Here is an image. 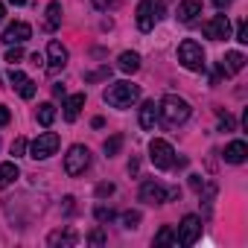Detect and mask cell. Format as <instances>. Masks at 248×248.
Masks as SVG:
<instances>
[{
  "mask_svg": "<svg viewBox=\"0 0 248 248\" xmlns=\"http://www.w3.org/2000/svg\"><path fill=\"white\" fill-rule=\"evenodd\" d=\"M172 199H178L175 187L167 190L161 181H152V178L140 184V202H146V204H164V202H172Z\"/></svg>",
  "mask_w": 248,
  "mask_h": 248,
  "instance_id": "obj_3",
  "label": "cell"
},
{
  "mask_svg": "<svg viewBox=\"0 0 248 248\" xmlns=\"http://www.w3.org/2000/svg\"><path fill=\"white\" fill-rule=\"evenodd\" d=\"M21 178V170L15 161H6V164H0V187H9Z\"/></svg>",
  "mask_w": 248,
  "mask_h": 248,
  "instance_id": "obj_19",
  "label": "cell"
},
{
  "mask_svg": "<svg viewBox=\"0 0 248 248\" xmlns=\"http://www.w3.org/2000/svg\"><path fill=\"white\" fill-rule=\"evenodd\" d=\"M236 41L239 44H248V27H245V21L236 24Z\"/></svg>",
  "mask_w": 248,
  "mask_h": 248,
  "instance_id": "obj_30",
  "label": "cell"
},
{
  "mask_svg": "<svg viewBox=\"0 0 248 248\" xmlns=\"http://www.w3.org/2000/svg\"><path fill=\"white\" fill-rule=\"evenodd\" d=\"M59 27H62V3L53 0L47 6V30H59Z\"/></svg>",
  "mask_w": 248,
  "mask_h": 248,
  "instance_id": "obj_21",
  "label": "cell"
},
{
  "mask_svg": "<svg viewBox=\"0 0 248 248\" xmlns=\"http://www.w3.org/2000/svg\"><path fill=\"white\" fill-rule=\"evenodd\" d=\"M18 93H21L24 99H32V96H35V82H32L30 76H27V79H24V85L18 88Z\"/></svg>",
  "mask_w": 248,
  "mask_h": 248,
  "instance_id": "obj_25",
  "label": "cell"
},
{
  "mask_svg": "<svg viewBox=\"0 0 248 248\" xmlns=\"http://www.w3.org/2000/svg\"><path fill=\"white\" fill-rule=\"evenodd\" d=\"M120 146H123V135H111V138L105 140V146H102V149H105V155L111 158V155H117V152H120Z\"/></svg>",
  "mask_w": 248,
  "mask_h": 248,
  "instance_id": "obj_24",
  "label": "cell"
},
{
  "mask_svg": "<svg viewBox=\"0 0 248 248\" xmlns=\"http://www.w3.org/2000/svg\"><path fill=\"white\" fill-rule=\"evenodd\" d=\"M91 3H93V6H96V9H108V6H111V3H114V0H91Z\"/></svg>",
  "mask_w": 248,
  "mask_h": 248,
  "instance_id": "obj_37",
  "label": "cell"
},
{
  "mask_svg": "<svg viewBox=\"0 0 248 248\" xmlns=\"http://www.w3.org/2000/svg\"><path fill=\"white\" fill-rule=\"evenodd\" d=\"M53 93L56 96H64V85H53Z\"/></svg>",
  "mask_w": 248,
  "mask_h": 248,
  "instance_id": "obj_40",
  "label": "cell"
},
{
  "mask_svg": "<svg viewBox=\"0 0 248 248\" xmlns=\"http://www.w3.org/2000/svg\"><path fill=\"white\" fill-rule=\"evenodd\" d=\"M117 67H120L123 73H135V70L140 67V56H138V53H132V50L120 53V59H117Z\"/></svg>",
  "mask_w": 248,
  "mask_h": 248,
  "instance_id": "obj_20",
  "label": "cell"
},
{
  "mask_svg": "<svg viewBox=\"0 0 248 248\" xmlns=\"http://www.w3.org/2000/svg\"><path fill=\"white\" fill-rule=\"evenodd\" d=\"M190 117V102L175 96V93H167L161 102H158V120H164L167 126H181Z\"/></svg>",
  "mask_w": 248,
  "mask_h": 248,
  "instance_id": "obj_1",
  "label": "cell"
},
{
  "mask_svg": "<svg viewBox=\"0 0 248 248\" xmlns=\"http://www.w3.org/2000/svg\"><path fill=\"white\" fill-rule=\"evenodd\" d=\"M9 3H12V6H24V3H27V0H9Z\"/></svg>",
  "mask_w": 248,
  "mask_h": 248,
  "instance_id": "obj_41",
  "label": "cell"
},
{
  "mask_svg": "<svg viewBox=\"0 0 248 248\" xmlns=\"http://www.w3.org/2000/svg\"><path fill=\"white\" fill-rule=\"evenodd\" d=\"M88 242H91V245H105V233H102V231L96 228V231H91V236H88Z\"/></svg>",
  "mask_w": 248,
  "mask_h": 248,
  "instance_id": "obj_32",
  "label": "cell"
},
{
  "mask_svg": "<svg viewBox=\"0 0 248 248\" xmlns=\"http://www.w3.org/2000/svg\"><path fill=\"white\" fill-rule=\"evenodd\" d=\"M245 158H248V143L245 140H231L225 146V161L228 164H245Z\"/></svg>",
  "mask_w": 248,
  "mask_h": 248,
  "instance_id": "obj_13",
  "label": "cell"
},
{
  "mask_svg": "<svg viewBox=\"0 0 248 248\" xmlns=\"http://www.w3.org/2000/svg\"><path fill=\"white\" fill-rule=\"evenodd\" d=\"M62 108H64V120L73 123V120L82 114V108H85V93H73V96H67Z\"/></svg>",
  "mask_w": 248,
  "mask_h": 248,
  "instance_id": "obj_17",
  "label": "cell"
},
{
  "mask_svg": "<svg viewBox=\"0 0 248 248\" xmlns=\"http://www.w3.org/2000/svg\"><path fill=\"white\" fill-rule=\"evenodd\" d=\"M93 216H96L99 222H111V219H114V210H111V207H102V204H99V207L93 210Z\"/></svg>",
  "mask_w": 248,
  "mask_h": 248,
  "instance_id": "obj_29",
  "label": "cell"
},
{
  "mask_svg": "<svg viewBox=\"0 0 248 248\" xmlns=\"http://www.w3.org/2000/svg\"><path fill=\"white\" fill-rule=\"evenodd\" d=\"M102 99L111 105V108H132L138 99H140V88L132 85V82H114L105 88Z\"/></svg>",
  "mask_w": 248,
  "mask_h": 248,
  "instance_id": "obj_2",
  "label": "cell"
},
{
  "mask_svg": "<svg viewBox=\"0 0 248 248\" xmlns=\"http://www.w3.org/2000/svg\"><path fill=\"white\" fill-rule=\"evenodd\" d=\"M3 18H6V6H3V3H0V21H3Z\"/></svg>",
  "mask_w": 248,
  "mask_h": 248,
  "instance_id": "obj_42",
  "label": "cell"
},
{
  "mask_svg": "<svg viewBox=\"0 0 248 248\" xmlns=\"http://www.w3.org/2000/svg\"><path fill=\"white\" fill-rule=\"evenodd\" d=\"M196 15H202V3H199V0H184V3H178V21L181 24H193Z\"/></svg>",
  "mask_w": 248,
  "mask_h": 248,
  "instance_id": "obj_18",
  "label": "cell"
},
{
  "mask_svg": "<svg viewBox=\"0 0 248 248\" xmlns=\"http://www.w3.org/2000/svg\"><path fill=\"white\" fill-rule=\"evenodd\" d=\"M38 123H41V126L47 129V126H53V120H56V105L53 102H44V105H38Z\"/></svg>",
  "mask_w": 248,
  "mask_h": 248,
  "instance_id": "obj_22",
  "label": "cell"
},
{
  "mask_svg": "<svg viewBox=\"0 0 248 248\" xmlns=\"http://www.w3.org/2000/svg\"><path fill=\"white\" fill-rule=\"evenodd\" d=\"M59 143H62V140H59V135H56V132H44V135H38V138L32 140V146H30V158L44 161V158L56 155Z\"/></svg>",
  "mask_w": 248,
  "mask_h": 248,
  "instance_id": "obj_7",
  "label": "cell"
},
{
  "mask_svg": "<svg viewBox=\"0 0 248 248\" xmlns=\"http://www.w3.org/2000/svg\"><path fill=\"white\" fill-rule=\"evenodd\" d=\"M149 161H152L158 170H172V164H175V149H172L167 140L155 138V140L149 143Z\"/></svg>",
  "mask_w": 248,
  "mask_h": 248,
  "instance_id": "obj_6",
  "label": "cell"
},
{
  "mask_svg": "<svg viewBox=\"0 0 248 248\" xmlns=\"http://www.w3.org/2000/svg\"><path fill=\"white\" fill-rule=\"evenodd\" d=\"M24 79H27V73H21V70L12 64V70H9V85H12V88H21V85H24Z\"/></svg>",
  "mask_w": 248,
  "mask_h": 248,
  "instance_id": "obj_27",
  "label": "cell"
},
{
  "mask_svg": "<svg viewBox=\"0 0 248 248\" xmlns=\"http://www.w3.org/2000/svg\"><path fill=\"white\" fill-rule=\"evenodd\" d=\"M202 30H204V35H207V38L222 41V38H228V35H231V21H228V15H213Z\"/></svg>",
  "mask_w": 248,
  "mask_h": 248,
  "instance_id": "obj_9",
  "label": "cell"
},
{
  "mask_svg": "<svg viewBox=\"0 0 248 248\" xmlns=\"http://www.w3.org/2000/svg\"><path fill=\"white\" fill-rule=\"evenodd\" d=\"M242 67H245V56H242L239 50L225 53V59H222V73H225V76H233V73H239Z\"/></svg>",
  "mask_w": 248,
  "mask_h": 248,
  "instance_id": "obj_14",
  "label": "cell"
},
{
  "mask_svg": "<svg viewBox=\"0 0 248 248\" xmlns=\"http://www.w3.org/2000/svg\"><path fill=\"white\" fill-rule=\"evenodd\" d=\"M79 242V233L73 231V228H64V231H53L50 236H47V245H64V248H70V245H76Z\"/></svg>",
  "mask_w": 248,
  "mask_h": 248,
  "instance_id": "obj_15",
  "label": "cell"
},
{
  "mask_svg": "<svg viewBox=\"0 0 248 248\" xmlns=\"http://www.w3.org/2000/svg\"><path fill=\"white\" fill-rule=\"evenodd\" d=\"M30 38H32V27L24 24V21H15V24H9V27L3 30V41H6V44H24V41H30Z\"/></svg>",
  "mask_w": 248,
  "mask_h": 248,
  "instance_id": "obj_10",
  "label": "cell"
},
{
  "mask_svg": "<svg viewBox=\"0 0 248 248\" xmlns=\"http://www.w3.org/2000/svg\"><path fill=\"white\" fill-rule=\"evenodd\" d=\"M21 59H24V50H21V44H12V47H9V53H6V62H9V64H18Z\"/></svg>",
  "mask_w": 248,
  "mask_h": 248,
  "instance_id": "obj_26",
  "label": "cell"
},
{
  "mask_svg": "<svg viewBox=\"0 0 248 248\" xmlns=\"http://www.w3.org/2000/svg\"><path fill=\"white\" fill-rule=\"evenodd\" d=\"M155 123H158V102L149 99V102L140 105V129L152 132V129H155Z\"/></svg>",
  "mask_w": 248,
  "mask_h": 248,
  "instance_id": "obj_16",
  "label": "cell"
},
{
  "mask_svg": "<svg viewBox=\"0 0 248 248\" xmlns=\"http://www.w3.org/2000/svg\"><path fill=\"white\" fill-rule=\"evenodd\" d=\"M108 73H111L108 67H99V70H93V73H88V76H85V82H96V79H105Z\"/></svg>",
  "mask_w": 248,
  "mask_h": 248,
  "instance_id": "obj_31",
  "label": "cell"
},
{
  "mask_svg": "<svg viewBox=\"0 0 248 248\" xmlns=\"http://www.w3.org/2000/svg\"><path fill=\"white\" fill-rule=\"evenodd\" d=\"M24 149H27V140H24V138H18V140L12 143V155H15V158H21V155H24Z\"/></svg>",
  "mask_w": 248,
  "mask_h": 248,
  "instance_id": "obj_33",
  "label": "cell"
},
{
  "mask_svg": "<svg viewBox=\"0 0 248 248\" xmlns=\"http://www.w3.org/2000/svg\"><path fill=\"white\" fill-rule=\"evenodd\" d=\"M12 120V114H9V108L6 105H0V126H6V123Z\"/></svg>",
  "mask_w": 248,
  "mask_h": 248,
  "instance_id": "obj_35",
  "label": "cell"
},
{
  "mask_svg": "<svg viewBox=\"0 0 248 248\" xmlns=\"http://www.w3.org/2000/svg\"><path fill=\"white\" fill-rule=\"evenodd\" d=\"M114 193V184H99L96 187V196H111Z\"/></svg>",
  "mask_w": 248,
  "mask_h": 248,
  "instance_id": "obj_36",
  "label": "cell"
},
{
  "mask_svg": "<svg viewBox=\"0 0 248 248\" xmlns=\"http://www.w3.org/2000/svg\"><path fill=\"white\" fill-rule=\"evenodd\" d=\"M219 123H222V129H225V132H231V129H233V120H231V114H222V111H219Z\"/></svg>",
  "mask_w": 248,
  "mask_h": 248,
  "instance_id": "obj_34",
  "label": "cell"
},
{
  "mask_svg": "<svg viewBox=\"0 0 248 248\" xmlns=\"http://www.w3.org/2000/svg\"><path fill=\"white\" fill-rule=\"evenodd\" d=\"M88 167H91V149L82 146V143L70 146L67 155H64V172L67 175H82Z\"/></svg>",
  "mask_w": 248,
  "mask_h": 248,
  "instance_id": "obj_4",
  "label": "cell"
},
{
  "mask_svg": "<svg viewBox=\"0 0 248 248\" xmlns=\"http://www.w3.org/2000/svg\"><path fill=\"white\" fill-rule=\"evenodd\" d=\"M155 245H175V233L170 225H164L158 233H155Z\"/></svg>",
  "mask_w": 248,
  "mask_h": 248,
  "instance_id": "obj_23",
  "label": "cell"
},
{
  "mask_svg": "<svg viewBox=\"0 0 248 248\" xmlns=\"http://www.w3.org/2000/svg\"><path fill=\"white\" fill-rule=\"evenodd\" d=\"M47 64H50V70H62L67 64V50H64L62 41H50L47 44Z\"/></svg>",
  "mask_w": 248,
  "mask_h": 248,
  "instance_id": "obj_12",
  "label": "cell"
},
{
  "mask_svg": "<svg viewBox=\"0 0 248 248\" xmlns=\"http://www.w3.org/2000/svg\"><path fill=\"white\" fill-rule=\"evenodd\" d=\"M152 3H155V0H140V3H138V30L140 32H149L152 27H155V12H152Z\"/></svg>",
  "mask_w": 248,
  "mask_h": 248,
  "instance_id": "obj_11",
  "label": "cell"
},
{
  "mask_svg": "<svg viewBox=\"0 0 248 248\" xmlns=\"http://www.w3.org/2000/svg\"><path fill=\"white\" fill-rule=\"evenodd\" d=\"M178 62H181L187 70H204V50H202L193 38H187V41L178 44Z\"/></svg>",
  "mask_w": 248,
  "mask_h": 248,
  "instance_id": "obj_5",
  "label": "cell"
},
{
  "mask_svg": "<svg viewBox=\"0 0 248 248\" xmlns=\"http://www.w3.org/2000/svg\"><path fill=\"white\" fill-rule=\"evenodd\" d=\"M233 0H213V6H219V9H225V6H231Z\"/></svg>",
  "mask_w": 248,
  "mask_h": 248,
  "instance_id": "obj_39",
  "label": "cell"
},
{
  "mask_svg": "<svg viewBox=\"0 0 248 248\" xmlns=\"http://www.w3.org/2000/svg\"><path fill=\"white\" fill-rule=\"evenodd\" d=\"M199 236H202V219H199V216H193V213H187V216L181 219V225H178L175 242H178V245H184V248H190Z\"/></svg>",
  "mask_w": 248,
  "mask_h": 248,
  "instance_id": "obj_8",
  "label": "cell"
},
{
  "mask_svg": "<svg viewBox=\"0 0 248 248\" xmlns=\"http://www.w3.org/2000/svg\"><path fill=\"white\" fill-rule=\"evenodd\" d=\"M190 184H193V190H202L204 181H202V175H190Z\"/></svg>",
  "mask_w": 248,
  "mask_h": 248,
  "instance_id": "obj_38",
  "label": "cell"
},
{
  "mask_svg": "<svg viewBox=\"0 0 248 248\" xmlns=\"http://www.w3.org/2000/svg\"><path fill=\"white\" fill-rule=\"evenodd\" d=\"M138 222H140L138 210H126V213H123V225H126V228H138Z\"/></svg>",
  "mask_w": 248,
  "mask_h": 248,
  "instance_id": "obj_28",
  "label": "cell"
}]
</instances>
